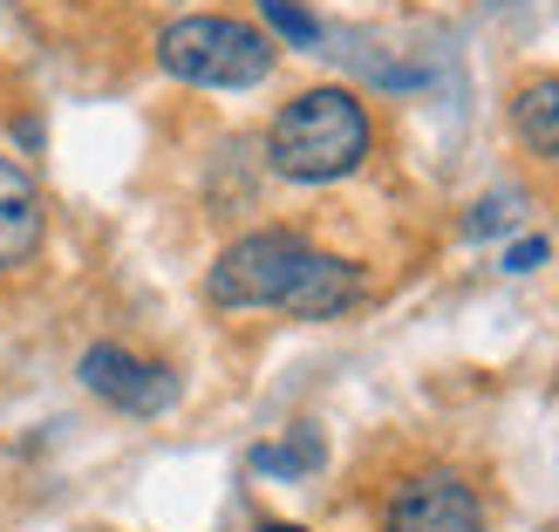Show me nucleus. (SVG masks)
I'll return each instance as SVG.
<instances>
[{
  "mask_svg": "<svg viewBox=\"0 0 559 532\" xmlns=\"http://www.w3.org/2000/svg\"><path fill=\"white\" fill-rule=\"evenodd\" d=\"M376 144V123L361 109L355 90H300L294 103H280V117L266 130V164L294 185H334L361 172V157Z\"/></svg>",
  "mask_w": 559,
  "mask_h": 532,
  "instance_id": "nucleus-1",
  "label": "nucleus"
},
{
  "mask_svg": "<svg viewBox=\"0 0 559 532\" xmlns=\"http://www.w3.org/2000/svg\"><path fill=\"white\" fill-rule=\"evenodd\" d=\"M157 62L191 90H253L273 75L280 42L239 14H178L157 35Z\"/></svg>",
  "mask_w": 559,
  "mask_h": 532,
  "instance_id": "nucleus-2",
  "label": "nucleus"
},
{
  "mask_svg": "<svg viewBox=\"0 0 559 532\" xmlns=\"http://www.w3.org/2000/svg\"><path fill=\"white\" fill-rule=\"evenodd\" d=\"M307 260H314V246H307L300 233H287V226H260V233L233 239L226 253L212 260V273H205V300L226 307V315H246V307H287V294L300 287Z\"/></svg>",
  "mask_w": 559,
  "mask_h": 532,
  "instance_id": "nucleus-3",
  "label": "nucleus"
},
{
  "mask_svg": "<svg viewBox=\"0 0 559 532\" xmlns=\"http://www.w3.org/2000/svg\"><path fill=\"white\" fill-rule=\"evenodd\" d=\"M382 532H485V498L464 471H416L389 492Z\"/></svg>",
  "mask_w": 559,
  "mask_h": 532,
  "instance_id": "nucleus-4",
  "label": "nucleus"
},
{
  "mask_svg": "<svg viewBox=\"0 0 559 532\" xmlns=\"http://www.w3.org/2000/svg\"><path fill=\"white\" fill-rule=\"evenodd\" d=\"M75 376H82L90 397H103L109 410H123V416H164V410L178 403V376L164 369V362H144V355L117 348V342L82 348Z\"/></svg>",
  "mask_w": 559,
  "mask_h": 532,
  "instance_id": "nucleus-5",
  "label": "nucleus"
},
{
  "mask_svg": "<svg viewBox=\"0 0 559 532\" xmlns=\"http://www.w3.org/2000/svg\"><path fill=\"white\" fill-rule=\"evenodd\" d=\"M41 226H48V212H41V185L27 178L8 151H0V280L21 273L27 260L41 253Z\"/></svg>",
  "mask_w": 559,
  "mask_h": 532,
  "instance_id": "nucleus-6",
  "label": "nucleus"
},
{
  "mask_svg": "<svg viewBox=\"0 0 559 532\" xmlns=\"http://www.w3.org/2000/svg\"><path fill=\"white\" fill-rule=\"evenodd\" d=\"M355 300H361V267L355 260H334V253L314 246V260H307L300 287L287 294L280 315H294V321H334V315H348Z\"/></svg>",
  "mask_w": 559,
  "mask_h": 532,
  "instance_id": "nucleus-7",
  "label": "nucleus"
},
{
  "mask_svg": "<svg viewBox=\"0 0 559 532\" xmlns=\"http://www.w3.org/2000/svg\"><path fill=\"white\" fill-rule=\"evenodd\" d=\"M512 130H519V144L533 157L559 164V75H533L512 96Z\"/></svg>",
  "mask_w": 559,
  "mask_h": 532,
  "instance_id": "nucleus-8",
  "label": "nucleus"
},
{
  "mask_svg": "<svg viewBox=\"0 0 559 532\" xmlns=\"http://www.w3.org/2000/svg\"><path fill=\"white\" fill-rule=\"evenodd\" d=\"M253 471H266V478H300V471H321V437L314 430H294V437H280V444H260Z\"/></svg>",
  "mask_w": 559,
  "mask_h": 532,
  "instance_id": "nucleus-9",
  "label": "nucleus"
},
{
  "mask_svg": "<svg viewBox=\"0 0 559 532\" xmlns=\"http://www.w3.org/2000/svg\"><path fill=\"white\" fill-rule=\"evenodd\" d=\"M253 8H260V21L273 27L280 42H294V48H314V42H321V21L307 14L300 0H253Z\"/></svg>",
  "mask_w": 559,
  "mask_h": 532,
  "instance_id": "nucleus-10",
  "label": "nucleus"
},
{
  "mask_svg": "<svg viewBox=\"0 0 559 532\" xmlns=\"http://www.w3.org/2000/svg\"><path fill=\"white\" fill-rule=\"evenodd\" d=\"M506 226H512V199H485L478 212H471V226H464V233H471V239H485V233H506Z\"/></svg>",
  "mask_w": 559,
  "mask_h": 532,
  "instance_id": "nucleus-11",
  "label": "nucleus"
},
{
  "mask_svg": "<svg viewBox=\"0 0 559 532\" xmlns=\"http://www.w3.org/2000/svg\"><path fill=\"white\" fill-rule=\"evenodd\" d=\"M546 253H552L546 239H519L512 253H506V267H512V273H533V267H546Z\"/></svg>",
  "mask_w": 559,
  "mask_h": 532,
  "instance_id": "nucleus-12",
  "label": "nucleus"
},
{
  "mask_svg": "<svg viewBox=\"0 0 559 532\" xmlns=\"http://www.w3.org/2000/svg\"><path fill=\"white\" fill-rule=\"evenodd\" d=\"M260 532H300V525H280V519H266V525H260Z\"/></svg>",
  "mask_w": 559,
  "mask_h": 532,
  "instance_id": "nucleus-13",
  "label": "nucleus"
}]
</instances>
